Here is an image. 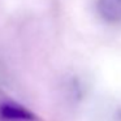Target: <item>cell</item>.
I'll return each mask as SVG.
<instances>
[{
  "instance_id": "cell-2",
  "label": "cell",
  "mask_w": 121,
  "mask_h": 121,
  "mask_svg": "<svg viewBox=\"0 0 121 121\" xmlns=\"http://www.w3.org/2000/svg\"><path fill=\"white\" fill-rule=\"evenodd\" d=\"M1 121H35L37 116L30 109L14 102H4L0 104Z\"/></svg>"
},
{
  "instance_id": "cell-1",
  "label": "cell",
  "mask_w": 121,
  "mask_h": 121,
  "mask_svg": "<svg viewBox=\"0 0 121 121\" xmlns=\"http://www.w3.org/2000/svg\"><path fill=\"white\" fill-rule=\"evenodd\" d=\"M95 9L105 24L121 25V0H96Z\"/></svg>"
}]
</instances>
